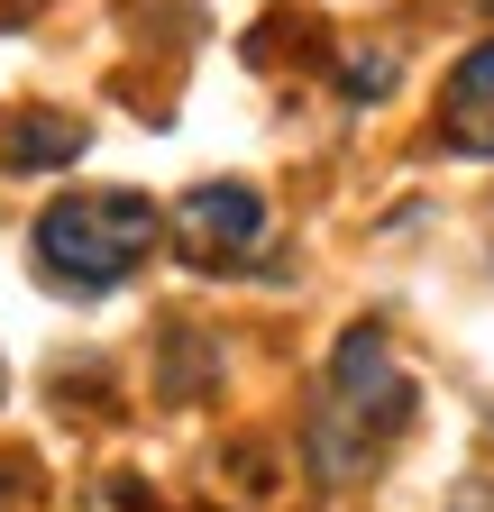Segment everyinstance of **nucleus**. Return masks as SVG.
Instances as JSON below:
<instances>
[{
    "label": "nucleus",
    "mask_w": 494,
    "mask_h": 512,
    "mask_svg": "<svg viewBox=\"0 0 494 512\" xmlns=\"http://www.w3.org/2000/svg\"><path fill=\"white\" fill-rule=\"evenodd\" d=\"M0 384H10V366H0Z\"/></svg>",
    "instance_id": "obj_9"
},
{
    "label": "nucleus",
    "mask_w": 494,
    "mask_h": 512,
    "mask_svg": "<svg viewBox=\"0 0 494 512\" xmlns=\"http://www.w3.org/2000/svg\"><path fill=\"white\" fill-rule=\"evenodd\" d=\"M412 375L394 366V348H385V330L366 320V330H348L339 339V357H330V384H321V412H312V467L330 476V485H348L357 467H376L385 448L412 430Z\"/></svg>",
    "instance_id": "obj_1"
},
{
    "label": "nucleus",
    "mask_w": 494,
    "mask_h": 512,
    "mask_svg": "<svg viewBox=\"0 0 494 512\" xmlns=\"http://www.w3.org/2000/svg\"><path fill=\"white\" fill-rule=\"evenodd\" d=\"M10 10H28V0H10Z\"/></svg>",
    "instance_id": "obj_8"
},
{
    "label": "nucleus",
    "mask_w": 494,
    "mask_h": 512,
    "mask_svg": "<svg viewBox=\"0 0 494 512\" xmlns=\"http://www.w3.org/2000/svg\"><path fill=\"white\" fill-rule=\"evenodd\" d=\"M174 238H183L193 266H238L266 238V192L257 183H193L174 202Z\"/></svg>",
    "instance_id": "obj_3"
},
{
    "label": "nucleus",
    "mask_w": 494,
    "mask_h": 512,
    "mask_svg": "<svg viewBox=\"0 0 494 512\" xmlns=\"http://www.w3.org/2000/svg\"><path fill=\"white\" fill-rule=\"evenodd\" d=\"M385 83H394V55H376V46H366V55H348V92H357V101H376Z\"/></svg>",
    "instance_id": "obj_6"
},
{
    "label": "nucleus",
    "mask_w": 494,
    "mask_h": 512,
    "mask_svg": "<svg viewBox=\"0 0 494 512\" xmlns=\"http://www.w3.org/2000/svg\"><path fill=\"white\" fill-rule=\"evenodd\" d=\"M458 512H494V485H467V494H458Z\"/></svg>",
    "instance_id": "obj_7"
},
{
    "label": "nucleus",
    "mask_w": 494,
    "mask_h": 512,
    "mask_svg": "<svg viewBox=\"0 0 494 512\" xmlns=\"http://www.w3.org/2000/svg\"><path fill=\"white\" fill-rule=\"evenodd\" d=\"M440 128H449L458 156H494V37L458 55V74L440 92Z\"/></svg>",
    "instance_id": "obj_4"
},
{
    "label": "nucleus",
    "mask_w": 494,
    "mask_h": 512,
    "mask_svg": "<svg viewBox=\"0 0 494 512\" xmlns=\"http://www.w3.org/2000/svg\"><path fill=\"white\" fill-rule=\"evenodd\" d=\"M165 211L147 202V192H65V202H46L37 211V275L46 284H65V293H110V284H129L147 266V247H156Z\"/></svg>",
    "instance_id": "obj_2"
},
{
    "label": "nucleus",
    "mask_w": 494,
    "mask_h": 512,
    "mask_svg": "<svg viewBox=\"0 0 494 512\" xmlns=\"http://www.w3.org/2000/svg\"><path fill=\"white\" fill-rule=\"evenodd\" d=\"M92 147V128L74 110H19L10 128H0V165L10 174H55V165H74Z\"/></svg>",
    "instance_id": "obj_5"
}]
</instances>
